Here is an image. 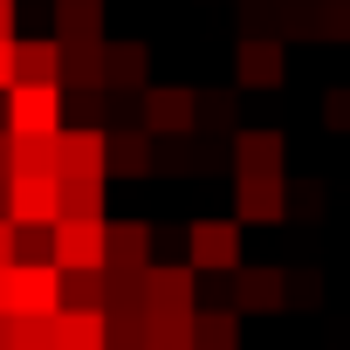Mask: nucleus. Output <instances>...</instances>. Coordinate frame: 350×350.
I'll use <instances>...</instances> for the list:
<instances>
[{"mask_svg": "<svg viewBox=\"0 0 350 350\" xmlns=\"http://www.w3.org/2000/svg\"><path fill=\"white\" fill-rule=\"evenodd\" d=\"M0 124H8V137H55L62 131V90L55 83H14L0 96Z\"/></svg>", "mask_w": 350, "mask_h": 350, "instance_id": "f257e3e1", "label": "nucleus"}, {"mask_svg": "<svg viewBox=\"0 0 350 350\" xmlns=\"http://www.w3.org/2000/svg\"><path fill=\"white\" fill-rule=\"evenodd\" d=\"M186 268L193 275H234L241 268V220L227 213H206L186 227Z\"/></svg>", "mask_w": 350, "mask_h": 350, "instance_id": "f03ea898", "label": "nucleus"}, {"mask_svg": "<svg viewBox=\"0 0 350 350\" xmlns=\"http://www.w3.org/2000/svg\"><path fill=\"white\" fill-rule=\"evenodd\" d=\"M193 96L200 90H186V83H144V96H137V131L144 137H193L200 124H193Z\"/></svg>", "mask_w": 350, "mask_h": 350, "instance_id": "7ed1b4c3", "label": "nucleus"}, {"mask_svg": "<svg viewBox=\"0 0 350 350\" xmlns=\"http://www.w3.org/2000/svg\"><path fill=\"white\" fill-rule=\"evenodd\" d=\"M193 295H200V275L186 261H151L144 268V316H186V309H200Z\"/></svg>", "mask_w": 350, "mask_h": 350, "instance_id": "20e7f679", "label": "nucleus"}, {"mask_svg": "<svg viewBox=\"0 0 350 350\" xmlns=\"http://www.w3.org/2000/svg\"><path fill=\"white\" fill-rule=\"evenodd\" d=\"M49 261H55L62 275L103 268V220H55V227H49Z\"/></svg>", "mask_w": 350, "mask_h": 350, "instance_id": "39448f33", "label": "nucleus"}, {"mask_svg": "<svg viewBox=\"0 0 350 350\" xmlns=\"http://www.w3.org/2000/svg\"><path fill=\"white\" fill-rule=\"evenodd\" d=\"M14 316H55L62 309V268L55 261H14V295H8Z\"/></svg>", "mask_w": 350, "mask_h": 350, "instance_id": "423d86ee", "label": "nucleus"}, {"mask_svg": "<svg viewBox=\"0 0 350 350\" xmlns=\"http://www.w3.org/2000/svg\"><path fill=\"white\" fill-rule=\"evenodd\" d=\"M282 213H288V179H282V172H241V179H234V220L275 227Z\"/></svg>", "mask_w": 350, "mask_h": 350, "instance_id": "0eeeda50", "label": "nucleus"}, {"mask_svg": "<svg viewBox=\"0 0 350 350\" xmlns=\"http://www.w3.org/2000/svg\"><path fill=\"white\" fill-rule=\"evenodd\" d=\"M55 179H110L103 172V131H90V124L55 131Z\"/></svg>", "mask_w": 350, "mask_h": 350, "instance_id": "6e6552de", "label": "nucleus"}, {"mask_svg": "<svg viewBox=\"0 0 350 350\" xmlns=\"http://www.w3.org/2000/svg\"><path fill=\"white\" fill-rule=\"evenodd\" d=\"M234 76H241V90H275V83L288 76V49H282L275 35H241Z\"/></svg>", "mask_w": 350, "mask_h": 350, "instance_id": "1a4fd4ad", "label": "nucleus"}, {"mask_svg": "<svg viewBox=\"0 0 350 350\" xmlns=\"http://www.w3.org/2000/svg\"><path fill=\"white\" fill-rule=\"evenodd\" d=\"M227 309H234V316H275V309H282V268H275V261H241Z\"/></svg>", "mask_w": 350, "mask_h": 350, "instance_id": "9d476101", "label": "nucleus"}, {"mask_svg": "<svg viewBox=\"0 0 350 350\" xmlns=\"http://www.w3.org/2000/svg\"><path fill=\"white\" fill-rule=\"evenodd\" d=\"M8 220L14 227H55V179L8 172Z\"/></svg>", "mask_w": 350, "mask_h": 350, "instance_id": "9b49d317", "label": "nucleus"}, {"mask_svg": "<svg viewBox=\"0 0 350 350\" xmlns=\"http://www.w3.org/2000/svg\"><path fill=\"white\" fill-rule=\"evenodd\" d=\"M103 172H124V179H144V172H158V137H144L137 124L103 131Z\"/></svg>", "mask_w": 350, "mask_h": 350, "instance_id": "f8f14e48", "label": "nucleus"}, {"mask_svg": "<svg viewBox=\"0 0 350 350\" xmlns=\"http://www.w3.org/2000/svg\"><path fill=\"white\" fill-rule=\"evenodd\" d=\"M144 83H151V49L144 42H103V90L144 96Z\"/></svg>", "mask_w": 350, "mask_h": 350, "instance_id": "ddd939ff", "label": "nucleus"}, {"mask_svg": "<svg viewBox=\"0 0 350 350\" xmlns=\"http://www.w3.org/2000/svg\"><path fill=\"white\" fill-rule=\"evenodd\" d=\"M103 268L144 275L151 268V227L144 220H103Z\"/></svg>", "mask_w": 350, "mask_h": 350, "instance_id": "4468645a", "label": "nucleus"}, {"mask_svg": "<svg viewBox=\"0 0 350 350\" xmlns=\"http://www.w3.org/2000/svg\"><path fill=\"white\" fill-rule=\"evenodd\" d=\"M14 83H55L62 90V42L55 35H14Z\"/></svg>", "mask_w": 350, "mask_h": 350, "instance_id": "2eb2a0df", "label": "nucleus"}, {"mask_svg": "<svg viewBox=\"0 0 350 350\" xmlns=\"http://www.w3.org/2000/svg\"><path fill=\"white\" fill-rule=\"evenodd\" d=\"M288 137L282 131H234V179L241 172H282Z\"/></svg>", "mask_w": 350, "mask_h": 350, "instance_id": "dca6fc26", "label": "nucleus"}, {"mask_svg": "<svg viewBox=\"0 0 350 350\" xmlns=\"http://www.w3.org/2000/svg\"><path fill=\"white\" fill-rule=\"evenodd\" d=\"M55 42L62 49L103 42V0H55Z\"/></svg>", "mask_w": 350, "mask_h": 350, "instance_id": "f3484780", "label": "nucleus"}, {"mask_svg": "<svg viewBox=\"0 0 350 350\" xmlns=\"http://www.w3.org/2000/svg\"><path fill=\"white\" fill-rule=\"evenodd\" d=\"M193 350H241V316L220 309H193Z\"/></svg>", "mask_w": 350, "mask_h": 350, "instance_id": "a211bd4d", "label": "nucleus"}, {"mask_svg": "<svg viewBox=\"0 0 350 350\" xmlns=\"http://www.w3.org/2000/svg\"><path fill=\"white\" fill-rule=\"evenodd\" d=\"M55 350H103V309H55Z\"/></svg>", "mask_w": 350, "mask_h": 350, "instance_id": "6ab92c4d", "label": "nucleus"}, {"mask_svg": "<svg viewBox=\"0 0 350 350\" xmlns=\"http://www.w3.org/2000/svg\"><path fill=\"white\" fill-rule=\"evenodd\" d=\"M62 90H103V42H83V49H62Z\"/></svg>", "mask_w": 350, "mask_h": 350, "instance_id": "aec40b11", "label": "nucleus"}, {"mask_svg": "<svg viewBox=\"0 0 350 350\" xmlns=\"http://www.w3.org/2000/svg\"><path fill=\"white\" fill-rule=\"evenodd\" d=\"M8 172L55 179V137H8Z\"/></svg>", "mask_w": 350, "mask_h": 350, "instance_id": "412c9836", "label": "nucleus"}, {"mask_svg": "<svg viewBox=\"0 0 350 350\" xmlns=\"http://www.w3.org/2000/svg\"><path fill=\"white\" fill-rule=\"evenodd\" d=\"M144 350H193V309L186 316H144Z\"/></svg>", "mask_w": 350, "mask_h": 350, "instance_id": "4be33fe9", "label": "nucleus"}, {"mask_svg": "<svg viewBox=\"0 0 350 350\" xmlns=\"http://www.w3.org/2000/svg\"><path fill=\"white\" fill-rule=\"evenodd\" d=\"M234 117H241V96H234V90H200V96H193V124L234 131Z\"/></svg>", "mask_w": 350, "mask_h": 350, "instance_id": "5701e85b", "label": "nucleus"}, {"mask_svg": "<svg viewBox=\"0 0 350 350\" xmlns=\"http://www.w3.org/2000/svg\"><path fill=\"white\" fill-rule=\"evenodd\" d=\"M62 309H103V275H96V268L62 275Z\"/></svg>", "mask_w": 350, "mask_h": 350, "instance_id": "b1692460", "label": "nucleus"}, {"mask_svg": "<svg viewBox=\"0 0 350 350\" xmlns=\"http://www.w3.org/2000/svg\"><path fill=\"white\" fill-rule=\"evenodd\" d=\"M316 42H350V0H316Z\"/></svg>", "mask_w": 350, "mask_h": 350, "instance_id": "393cba45", "label": "nucleus"}, {"mask_svg": "<svg viewBox=\"0 0 350 350\" xmlns=\"http://www.w3.org/2000/svg\"><path fill=\"white\" fill-rule=\"evenodd\" d=\"M14 350H55V316H14Z\"/></svg>", "mask_w": 350, "mask_h": 350, "instance_id": "a878e982", "label": "nucleus"}, {"mask_svg": "<svg viewBox=\"0 0 350 350\" xmlns=\"http://www.w3.org/2000/svg\"><path fill=\"white\" fill-rule=\"evenodd\" d=\"M323 124H329V131H350V83H336V90L323 96Z\"/></svg>", "mask_w": 350, "mask_h": 350, "instance_id": "bb28decb", "label": "nucleus"}, {"mask_svg": "<svg viewBox=\"0 0 350 350\" xmlns=\"http://www.w3.org/2000/svg\"><path fill=\"white\" fill-rule=\"evenodd\" d=\"M288 206H302V213H316V206H323V186H316V179H302V186H288Z\"/></svg>", "mask_w": 350, "mask_h": 350, "instance_id": "cd10ccee", "label": "nucleus"}, {"mask_svg": "<svg viewBox=\"0 0 350 350\" xmlns=\"http://www.w3.org/2000/svg\"><path fill=\"white\" fill-rule=\"evenodd\" d=\"M14 90V42H0V96Z\"/></svg>", "mask_w": 350, "mask_h": 350, "instance_id": "c85d7f7f", "label": "nucleus"}, {"mask_svg": "<svg viewBox=\"0 0 350 350\" xmlns=\"http://www.w3.org/2000/svg\"><path fill=\"white\" fill-rule=\"evenodd\" d=\"M0 268H14V220H0Z\"/></svg>", "mask_w": 350, "mask_h": 350, "instance_id": "c756f323", "label": "nucleus"}, {"mask_svg": "<svg viewBox=\"0 0 350 350\" xmlns=\"http://www.w3.org/2000/svg\"><path fill=\"white\" fill-rule=\"evenodd\" d=\"M0 42H14V0H0Z\"/></svg>", "mask_w": 350, "mask_h": 350, "instance_id": "7c9ffc66", "label": "nucleus"}, {"mask_svg": "<svg viewBox=\"0 0 350 350\" xmlns=\"http://www.w3.org/2000/svg\"><path fill=\"white\" fill-rule=\"evenodd\" d=\"M8 295H14V268H0V316H14V309H8Z\"/></svg>", "mask_w": 350, "mask_h": 350, "instance_id": "2f4dec72", "label": "nucleus"}, {"mask_svg": "<svg viewBox=\"0 0 350 350\" xmlns=\"http://www.w3.org/2000/svg\"><path fill=\"white\" fill-rule=\"evenodd\" d=\"M0 350H14V316H0Z\"/></svg>", "mask_w": 350, "mask_h": 350, "instance_id": "473e14b6", "label": "nucleus"}, {"mask_svg": "<svg viewBox=\"0 0 350 350\" xmlns=\"http://www.w3.org/2000/svg\"><path fill=\"white\" fill-rule=\"evenodd\" d=\"M0 179H8V124H0Z\"/></svg>", "mask_w": 350, "mask_h": 350, "instance_id": "72a5a7b5", "label": "nucleus"}, {"mask_svg": "<svg viewBox=\"0 0 350 350\" xmlns=\"http://www.w3.org/2000/svg\"><path fill=\"white\" fill-rule=\"evenodd\" d=\"M0 220H8V179H0Z\"/></svg>", "mask_w": 350, "mask_h": 350, "instance_id": "f704fd0d", "label": "nucleus"}]
</instances>
